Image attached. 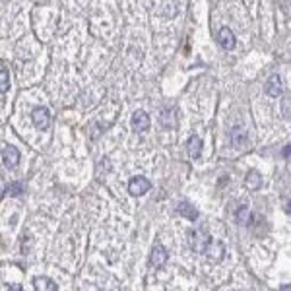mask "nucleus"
<instances>
[{"mask_svg":"<svg viewBox=\"0 0 291 291\" xmlns=\"http://www.w3.org/2000/svg\"><path fill=\"white\" fill-rule=\"evenodd\" d=\"M189 243L194 252H206V248H208V245L212 241H210L208 233L204 231V229H192L189 237Z\"/></svg>","mask_w":291,"mask_h":291,"instance_id":"1","label":"nucleus"},{"mask_svg":"<svg viewBox=\"0 0 291 291\" xmlns=\"http://www.w3.org/2000/svg\"><path fill=\"white\" fill-rule=\"evenodd\" d=\"M150 181L145 179V177H134V179H130V183H128V190H130V194H134V196H142V194H145L148 190H150Z\"/></svg>","mask_w":291,"mask_h":291,"instance_id":"2","label":"nucleus"},{"mask_svg":"<svg viewBox=\"0 0 291 291\" xmlns=\"http://www.w3.org/2000/svg\"><path fill=\"white\" fill-rule=\"evenodd\" d=\"M31 118H33V124L37 126V128H49V124H51V115H49V111L43 109V107H37L33 113H31Z\"/></svg>","mask_w":291,"mask_h":291,"instance_id":"3","label":"nucleus"},{"mask_svg":"<svg viewBox=\"0 0 291 291\" xmlns=\"http://www.w3.org/2000/svg\"><path fill=\"white\" fill-rule=\"evenodd\" d=\"M2 160H4V165H6L8 169H14L16 165H18V161H20V152H18V148H14V145H4V150H2Z\"/></svg>","mask_w":291,"mask_h":291,"instance_id":"4","label":"nucleus"},{"mask_svg":"<svg viewBox=\"0 0 291 291\" xmlns=\"http://www.w3.org/2000/svg\"><path fill=\"white\" fill-rule=\"evenodd\" d=\"M165 262H167V250L161 247L160 243H156V247L152 250V256H150V264L154 268H161Z\"/></svg>","mask_w":291,"mask_h":291,"instance_id":"5","label":"nucleus"},{"mask_svg":"<svg viewBox=\"0 0 291 291\" xmlns=\"http://www.w3.org/2000/svg\"><path fill=\"white\" fill-rule=\"evenodd\" d=\"M132 128L138 132H144L145 128H150V116L144 111H138L132 116Z\"/></svg>","mask_w":291,"mask_h":291,"instance_id":"6","label":"nucleus"},{"mask_svg":"<svg viewBox=\"0 0 291 291\" xmlns=\"http://www.w3.org/2000/svg\"><path fill=\"white\" fill-rule=\"evenodd\" d=\"M218 41L219 45L225 49V51H231L233 47H235V35H233V31L229 28H223L219 31L218 35Z\"/></svg>","mask_w":291,"mask_h":291,"instance_id":"7","label":"nucleus"},{"mask_svg":"<svg viewBox=\"0 0 291 291\" xmlns=\"http://www.w3.org/2000/svg\"><path fill=\"white\" fill-rule=\"evenodd\" d=\"M266 93L270 97H277L281 93V78L279 76H270V80L266 82Z\"/></svg>","mask_w":291,"mask_h":291,"instance_id":"8","label":"nucleus"},{"mask_svg":"<svg viewBox=\"0 0 291 291\" xmlns=\"http://www.w3.org/2000/svg\"><path fill=\"white\" fill-rule=\"evenodd\" d=\"M206 252H208V258L210 260H214V262H218L223 258V245L221 243H210L208 245V248H206Z\"/></svg>","mask_w":291,"mask_h":291,"instance_id":"9","label":"nucleus"},{"mask_svg":"<svg viewBox=\"0 0 291 291\" xmlns=\"http://www.w3.org/2000/svg\"><path fill=\"white\" fill-rule=\"evenodd\" d=\"M202 154V140L198 136H192L189 140V156L192 160H198Z\"/></svg>","mask_w":291,"mask_h":291,"instance_id":"10","label":"nucleus"},{"mask_svg":"<svg viewBox=\"0 0 291 291\" xmlns=\"http://www.w3.org/2000/svg\"><path fill=\"white\" fill-rule=\"evenodd\" d=\"M231 140L237 148H243V145L247 144V132H245V128L235 126V128L231 130Z\"/></svg>","mask_w":291,"mask_h":291,"instance_id":"11","label":"nucleus"},{"mask_svg":"<svg viewBox=\"0 0 291 291\" xmlns=\"http://www.w3.org/2000/svg\"><path fill=\"white\" fill-rule=\"evenodd\" d=\"M33 285H35V289H49V291L57 289V285L49 277H35L33 279Z\"/></svg>","mask_w":291,"mask_h":291,"instance_id":"12","label":"nucleus"},{"mask_svg":"<svg viewBox=\"0 0 291 291\" xmlns=\"http://www.w3.org/2000/svg\"><path fill=\"white\" fill-rule=\"evenodd\" d=\"M245 185H247V189H248V190H256V189H258V187H260V175L254 173V171H252V173H250V175H248V177H247Z\"/></svg>","mask_w":291,"mask_h":291,"instance_id":"13","label":"nucleus"},{"mask_svg":"<svg viewBox=\"0 0 291 291\" xmlns=\"http://www.w3.org/2000/svg\"><path fill=\"white\" fill-rule=\"evenodd\" d=\"M10 87V76H8V70L2 68L0 70V93H6Z\"/></svg>","mask_w":291,"mask_h":291,"instance_id":"14","label":"nucleus"},{"mask_svg":"<svg viewBox=\"0 0 291 291\" xmlns=\"http://www.w3.org/2000/svg\"><path fill=\"white\" fill-rule=\"evenodd\" d=\"M179 212H181L183 216H187L189 219H196V212H194V208H192L190 204H187V202L181 204V206H179Z\"/></svg>","mask_w":291,"mask_h":291,"instance_id":"15","label":"nucleus"},{"mask_svg":"<svg viewBox=\"0 0 291 291\" xmlns=\"http://www.w3.org/2000/svg\"><path fill=\"white\" fill-rule=\"evenodd\" d=\"M237 219H239L241 223H245V221L248 219V208L247 206H241V208H239V212H237Z\"/></svg>","mask_w":291,"mask_h":291,"instance_id":"16","label":"nucleus"},{"mask_svg":"<svg viewBox=\"0 0 291 291\" xmlns=\"http://www.w3.org/2000/svg\"><path fill=\"white\" fill-rule=\"evenodd\" d=\"M22 185H20V183H16V185H10V194H20V192H22Z\"/></svg>","mask_w":291,"mask_h":291,"instance_id":"17","label":"nucleus"},{"mask_svg":"<svg viewBox=\"0 0 291 291\" xmlns=\"http://www.w3.org/2000/svg\"><path fill=\"white\" fill-rule=\"evenodd\" d=\"M2 68H4V64H2V60H0V70H2Z\"/></svg>","mask_w":291,"mask_h":291,"instance_id":"18","label":"nucleus"}]
</instances>
